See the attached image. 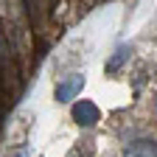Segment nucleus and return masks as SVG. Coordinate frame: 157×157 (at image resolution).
I'll return each instance as SVG.
<instances>
[{"label":"nucleus","instance_id":"f257e3e1","mask_svg":"<svg viewBox=\"0 0 157 157\" xmlns=\"http://www.w3.org/2000/svg\"><path fill=\"white\" fill-rule=\"evenodd\" d=\"M98 118H101V112H98V107L93 101H76L73 104V121L78 126H93V124H98Z\"/></svg>","mask_w":157,"mask_h":157},{"label":"nucleus","instance_id":"f03ea898","mask_svg":"<svg viewBox=\"0 0 157 157\" xmlns=\"http://www.w3.org/2000/svg\"><path fill=\"white\" fill-rule=\"evenodd\" d=\"M82 87H84V76L73 73V76L65 78V82L56 84V98H59V101H70V98H76L78 93H82Z\"/></svg>","mask_w":157,"mask_h":157},{"label":"nucleus","instance_id":"7ed1b4c3","mask_svg":"<svg viewBox=\"0 0 157 157\" xmlns=\"http://www.w3.org/2000/svg\"><path fill=\"white\" fill-rule=\"evenodd\" d=\"M124 157H157V143L154 140H137L126 149Z\"/></svg>","mask_w":157,"mask_h":157},{"label":"nucleus","instance_id":"20e7f679","mask_svg":"<svg viewBox=\"0 0 157 157\" xmlns=\"http://www.w3.org/2000/svg\"><path fill=\"white\" fill-rule=\"evenodd\" d=\"M124 59H129V48H118V56L107 65V70H118V67L124 65Z\"/></svg>","mask_w":157,"mask_h":157},{"label":"nucleus","instance_id":"39448f33","mask_svg":"<svg viewBox=\"0 0 157 157\" xmlns=\"http://www.w3.org/2000/svg\"><path fill=\"white\" fill-rule=\"evenodd\" d=\"M67 157H78V154H76V151H73V154H67Z\"/></svg>","mask_w":157,"mask_h":157},{"label":"nucleus","instance_id":"423d86ee","mask_svg":"<svg viewBox=\"0 0 157 157\" xmlns=\"http://www.w3.org/2000/svg\"><path fill=\"white\" fill-rule=\"evenodd\" d=\"M17 157H25V154H17Z\"/></svg>","mask_w":157,"mask_h":157},{"label":"nucleus","instance_id":"0eeeda50","mask_svg":"<svg viewBox=\"0 0 157 157\" xmlns=\"http://www.w3.org/2000/svg\"><path fill=\"white\" fill-rule=\"evenodd\" d=\"M154 109H157V101H154Z\"/></svg>","mask_w":157,"mask_h":157}]
</instances>
